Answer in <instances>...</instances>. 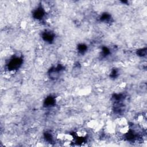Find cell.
I'll use <instances>...</instances> for the list:
<instances>
[{
    "instance_id": "cell-1",
    "label": "cell",
    "mask_w": 147,
    "mask_h": 147,
    "mask_svg": "<svg viewBox=\"0 0 147 147\" xmlns=\"http://www.w3.org/2000/svg\"><path fill=\"white\" fill-rule=\"evenodd\" d=\"M115 125L117 127L118 129L126 126H129V123L127 119L125 118V117H119L116 119Z\"/></svg>"
},
{
    "instance_id": "cell-2",
    "label": "cell",
    "mask_w": 147,
    "mask_h": 147,
    "mask_svg": "<svg viewBox=\"0 0 147 147\" xmlns=\"http://www.w3.org/2000/svg\"><path fill=\"white\" fill-rule=\"evenodd\" d=\"M100 126L99 122L95 119H91L87 123V127L92 129V130H96L98 129Z\"/></svg>"
},
{
    "instance_id": "cell-3",
    "label": "cell",
    "mask_w": 147,
    "mask_h": 147,
    "mask_svg": "<svg viewBox=\"0 0 147 147\" xmlns=\"http://www.w3.org/2000/svg\"><path fill=\"white\" fill-rule=\"evenodd\" d=\"M87 134L88 133L87 130L84 129H79L75 133V134L76 135V136L80 138H84L86 137L87 136Z\"/></svg>"
}]
</instances>
